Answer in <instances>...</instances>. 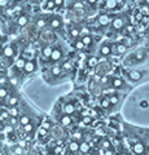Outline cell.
<instances>
[{
  "label": "cell",
  "instance_id": "1",
  "mask_svg": "<svg viewBox=\"0 0 149 155\" xmlns=\"http://www.w3.org/2000/svg\"><path fill=\"white\" fill-rule=\"evenodd\" d=\"M132 151L135 155H143L144 153H145V146H144L143 142H135L132 145Z\"/></svg>",
  "mask_w": 149,
  "mask_h": 155
},
{
  "label": "cell",
  "instance_id": "2",
  "mask_svg": "<svg viewBox=\"0 0 149 155\" xmlns=\"http://www.w3.org/2000/svg\"><path fill=\"white\" fill-rule=\"evenodd\" d=\"M128 76V79L131 80V81H139L143 78V72L141 71H137V70H131L127 74Z\"/></svg>",
  "mask_w": 149,
  "mask_h": 155
},
{
  "label": "cell",
  "instance_id": "3",
  "mask_svg": "<svg viewBox=\"0 0 149 155\" xmlns=\"http://www.w3.org/2000/svg\"><path fill=\"white\" fill-rule=\"evenodd\" d=\"M112 27L114 28V30H122V28L124 27V21H123V18H121V17L114 18L113 21H112Z\"/></svg>",
  "mask_w": 149,
  "mask_h": 155
},
{
  "label": "cell",
  "instance_id": "4",
  "mask_svg": "<svg viewBox=\"0 0 149 155\" xmlns=\"http://www.w3.org/2000/svg\"><path fill=\"white\" fill-rule=\"evenodd\" d=\"M61 58H62V51H61V48L56 47L55 49H53V53H52V56H51V61H52V62H57V61H60Z\"/></svg>",
  "mask_w": 149,
  "mask_h": 155
},
{
  "label": "cell",
  "instance_id": "5",
  "mask_svg": "<svg viewBox=\"0 0 149 155\" xmlns=\"http://www.w3.org/2000/svg\"><path fill=\"white\" fill-rule=\"evenodd\" d=\"M40 36H42V40H43V41H46L47 44H49V41H52V40H53V39H55L53 34H52L49 30L43 31V32L40 34Z\"/></svg>",
  "mask_w": 149,
  "mask_h": 155
},
{
  "label": "cell",
  "instance_id": "6",
  "mask_svg": "<svg viewBox=\"0 0 149 155\" xmlns=\"http://www.w3.org/2000/svg\"><path fill=\"white\" fill-rule=\"evenodd\" d=\"M36 70V64L34 61H27L26 65H25V69H23V71L26 72V74H31V72H34Z\"/></svg>",
  "mask_w": 149,
  "mask_h": 155
},
{
  "label": "cell",
  "instance_id": "7",
  "mask_svg": "<svg viewBox=\"0 0 149 155\" xmlns=\"http://www.w3.org/2000/svg\"><path fill=\"white\" fill-rule=\"evenodd\" d=\"M79 151L83 154V155L91 153V145L87 141H82L80 142V146H79Z\"/></svg>",
  "mask_w": 149,
  "mask_h": 155
},
{
  "label": "cell",
  "instance_id": "8",
  "mask_svg": "<svg viewBox=\"0 0 149 155\" xmlns=\"http://www.w3.org/2000/svg\"><path fill=\"white\" fill-rule=\"evenodd\" d=\"M53 49H55V48L52 47L51 44H47L44 48H43V51H42L43 57H46V58H51L52 53H53Z\"/></svg>",
  "mask_w": 149,
  "mask_h": 155
},
{
  "label": "cell",
  "instance_id": "9",
  "mask_svg": "<svg viewBox=\"0 0 149 155\" xmlns=\"http://www.w3.org/2000/svg\"><path fill=\"white\" fill-rule=\"evenodd\" d=\"M16 23L20 27H25L27 23H29V18L27 16H25V14H21V16H18L17 19H16Z\"/></svg>",
  "mask_w": 149,
  "mask_h": 155
},
{
  "label": "cell",
  "instance_id": "10",
  "mask_svg": "<svg viewBox=\"0 0 149 155\" xmlns=\"http://www.w3.org/2000/svg\"><path fill=\"white\" fill-rule=\"evenodd\" d=\"M99 53H100L101 56H109L110 53H112V45H109V44H103L101 47H100Z\"/></svg>",
  "mask_w": 149,
  "mask_h": 155
},
{
  "label": "cell",
  "instance_id": "11",
  "mask_svg": "<svg viewBox=\"0 0 149 155\" xmlns=\"http://www.w3.org/2000/svg\"><path fill=\"white\" fill-rule=\"evenodd\" d=\"M59 122L62 124V125H65V127H68V125H70L71 124V116L70 115H66V114H64V115H61L60 118H59Z\"/></svg>",
  "mask_w": 149,
  "mask_h": 155
},
{
  "label": "cell",
  "instance_id": "12",
  "mask_svg": "<svg viewBox=\"0 0 149 155\" xmlns=\"http://www.w3.org/2000/svg\"><path fill=\"white\" fill-rule=\"evenodd\" d=\"M26 60L23 57H18L17 60H16V62H14V67L16 69H18V70H23L25 69V65H26Z\"/></svg>",
  "mask_w": 149,
  "mask_h": 155
},
{
  "label": "cell",
  "instance_id": "13",
  "mask_svg": "<svg viewBox=\"0 0 149 155\" xmlns=\"http://www.w3.org/2000/svg\"><path fill=\"white\" fill-rule=\"evenodd\" d=\"M75 105L74 104H66L65 106H64V113L66 114V115H73L74 113H75Z\"/></svg>",
  "mask_w": 149,
  "mask_h": 155
},
{
  "label": "cell",
  "instance_id": "14",
  "mask_svg": "<svg viewBox=\"0 0 149 155\" xmlns=\"http://www.w3.org/2000/svg\"><path fill=\"white\" fill-rule=\"evenodd\" d=\"M3 54H4V57H7V58L13 57L14 56L13 47L12 45H5V47H4V49H3Z\"/></svg>",
  "mask_w": 149,
  "mask_h": 155
},
{
  "label": "cell",
  "instance_id": "15",
  "mask_svg": "<svg viewBox=\"0 0 149 155\" xmlns=\"http://www.w3.org/2000/svg\"><path fill=\"white\" fill-rule=\"evenodd\" d=\"M79 146H80V143H79L78 141H75V140H73V141L69 142L68 149L70 150L71 153H78V151H79Z\"/></svg>",
  "mask_w": 149,
  "mask_h": 155
},
{
  "label": "cell",
  "instance_id": "16",
  "mask_svg": "<svg viewBox=\"0 0 149 155\" xmlns=\"http://www.w3.org/2000/svg\"><path fill=\"white\" fill-rule=\"evenodd\" d=\"M61 26V18L60 17H52L49 21V27L51 28H59Z\"/></svg>",
  "mask_w": 149,
  "mask_h": 155
},
{
  "label": "cell",
  "instance_id": "17",
  "mask_svg": "<svg viewBox=\"0 0 149 155\" xmlns=\"http://www.w3.org/2000/svg\"><path fill=\"white\" fill-rule=\"evenodd\" d=\"M112 85H113V88H115V89H121L123 87V80L119 79V78H113Z\"/></svg>",
  "mask_w": 149,
  "mask_h": 155
},
{
  "label": "cell",
  "instance_id": "18",
  "mask_svg": "<svg viewBox=\"0 0 149 155\" xmlns=\"http://www.w3.org/2000/svg\"><path fill=\"white\" fill-rule=\"evenodd\" d=\"M99 65V58L95 57V56H91L88 60H87V66L88 67H96Z\"/></svg>",
  "mask_w": 149,
  "mask_h": 155
},
{
  "label": "cell",
  "instance_id": "19",
  "mask_svg": "<svg viewBox=\"0 0 149 155\" xmlns=\"http://www.w3.org/2000/svg\"><path fill=\"white\" fill-rule=\"evenodd\" d=\"M62 66L60 65H55V66H52V69H51V74L53 75V76H60V74L62 72Z\"/></svg>",
  "mask_w": 149,
  "mask_h": 155
},
{
  "label": "cell",
  "instance_id": "20",
  "mask_svg": "<svg viewBox=\"0 0 149 155\" xmlns=\"http://www.w3.org/2000/svg\"><path fill=\"white\" fill-rule=\"evenodd\" d=\"M109 22H110V18H109L108 14H101V16L99 17V23L101 26H107Z\"/></svg>",
  "mask_w": 149,
  "mask_h": 155
},
{
  "label": "cell",
  "instance_id": "21",
  "mask_svg": "<svg viewBox=\"0 0 149 155\" xmlns=\"http://www.w3.org/2000/svg\"><path fill=\"white\" fill-rule=\"evenodd\" d=\"M18 122H20V124L22 125V127H25V125L31 123V118H30V116H27V115H22Z\"/></svg>",
  "mask_w": 149,
  "mask_h": 155
},
{
  "label": "cell",
  "instance_id": "22",
  "mask_svg": "<svg viewBox=\"0 0 149 155\" xmlns=\"http://www.w3.org/2000/svg\"><path fill=\"white\" fill-rule=\"evenodd\" d=\"M44 8L48 9V11H52V9H55V8H56V4H55L53 0H47Z\"/></svg>",
  "mask_w": 149,
  "mask_h": 155
},
{
  "label": "cell",
  "instance_id": "23",
  "mask_svg": "<svg viewBox=\"0 0 149 155\" xmlns=\"http://www.w3.org/2000/svg\"><path fill=\"white\" fill-rule=\"evenodd\" d=\"M61 66H62V69H64L65 71H71L73 70V64H71L70 61H65Z\"/></svg>",
  "mask_w": 149,
  "mask_h": 155
},
{
  "label": "cell",
  "instance_id": "24",
  "mask_svg": "<svg viewBox=\"0 0 149 155\" xmlns=\"http://www.w3.org/2000/svg\"><path fill=\"white\" fill-rule=\"evenodd\" d=\"M47 134H48V129L46 127H39L38 128V136H39V137H46Z\"/></svg>",
  "mask_w": 149,
  "mask_h": 155
},
{
  "label": "cell",
  "instance_id": "25",
  "mask_svg": "<svg viewBox=\"0 0 149 155\" xmlns=\"http://www.w3.org/2000/svg\"><path fill=\"white\" fill-rule=\"evenodd\" d=\"M82 41H83V44L87 47V45H91L92 44V38H91L90 35H84L83 38H82Z\"/></svg>",
  "mask_w": 149,
  "mask_h": 155
},
{
  "label": "cell",
  "instance_id": "26",
  "mask_svg": "<svg viewBox=\"0 0 149 155\" xmlns=\"http://www.w3.org/2000/svg\"><path fill=\"white\" fill-rule=\"evenodd\" d=\"M105 5H107V8H109V9H114L117 7V0H107Z\"/></svg>",
  "mask_w": 149,
  "mask_h": 155
},
{
  "label": "cell",
  "instance_id": "27",
  "mask_svg": "<svg viewBox=\"0 0 149 155\" xmlns=\"http://www.w3.org/2000/svg\"><path fill=\"white\" fill-rule=\"evenodd\" d=\"M100 105H101V107H103V109H109L112 104H110L109 98H103V100H101V102H100Z\"/></svg>",
  "mask_w": 149,
  "mask_h": 155
},
{
  "label": "cell",
  "instance_id": "28",
  "mask_svg": "<svg viewBox=\"0 0 149 155\" xmlns=\"http://www.w3.org/2000/svg\"><path fill=\"white\" fill-rule=\"evenodd\" d=\"M47 26V21L44 18H39L36 21V27H39V28H43V27H46Z\"/></svg>",
  "mask_w": 149,
  "mask_h": 155
},
{
  "label": "cell",
  "instance_id": "29",
  "mask_svg": "<svg viewBox=\"0 0 149 155\" xmlns=\"http://www.w3.org/2000/svg\"><path fill=\"white\" fill-rule=\"evenodd\" d=\"M8 97V89L5 87H0V98H5Z\"/></svg>",
  "mask_w": 149,
  "mask_h": 155
},
{
  "label": "cell",
  "instance_id": "30",
  "mask_svg": "<svg viewBox=\"0 0 149 155\" xmlns=\"http://www.w3.org/2000/svg\"><path fill=\"white\" fill-rule=\"evenodd\" d=\"M8 113H9V115L11 116H13V118H16V116L18 115V109L17 107H11V109H8Z\"/></svg>",
  "mask_w": 149,
  "mask_h": 155
},
{
  "label": "cell",
  "instance_id": "31",
  "mask_svg": "<svg viewBox=\"0 0 149 155\" xmlns=\"http://www.w3.org/2000/svg\"><path fill=\"white\" fill-rule=\"evenodd\" d=\"M101 149L104 150H109V149H112V143H110L108 140H104V141L101 142Z\"/></svg>",
  "mask_w": 149,
  "mask_h": 155
},
{
  "label": "cell",
  "instance_id": "32",
  "mask_svg": "<svg viewBox=\"0 0 149 155\" xmlns=\"http://www.w3.org/2000/svg\"><path fill=\"white\" fill-rule=\"evenodd\" d=\"M79 34H80V31L78 30V28H71V30L69 31V35H70L71 38H76V36H79Z\"/></svg>",
  "mask_w": 149,
  "mask_h": 155
},
{
  "label": "cell",
  "instance_id": "33",
  "mask_svg": "<svg viewBox=\"0 0 149 155\" xmlns=\"http://www.w3.org/2000/svg\"><path fill=\"white\" fill-rule=\"evenodd\" d=\"M32 129H34V124H32V123H30V124H27V125L23 127V130H25L26 133H31Z\"/></svg>",
  "mask_w": 149,
  "mask_h": 155
},
{
  "label": "cell",
  "instance_id": "34",
  "mask_svg": "<svg viewBox=\"0 0 149 155\" xmlns=\"http://www.w3.org/2000/svg\"><path fill=\"white\" fill-rule=\"evenodd\" d=\"M126 49H127V47L124 45V44L117 45V52H118V53H124V52H126Z\"/></svg>",
  "mask_w": 149,
  "mask_h": 155
},
{
  "label": "cell",
  "instance_id": "35",
  "mask_svg": "<svg viewBox=\"0 0 149 155\" xmlns=\"http://www.w3.org/2000/svg\"><path fill=\"white\" fill-rule=\"evenodd\" d=\"M109 98V101H110V104L112 105H117L118 104V97L117 96H110V97H108Z\"/></svg>",
  "mask_w": 149,
  "mask_h": 155
},
{
  "label": "cell",
  "instance_id": "36",
  "mask_svg": "<svg viewBox=\"0 0 149 155\" xmlns=\"http://www.w3.org/2000/svg\"><path fill=\"white\" fill-rule=\"evenodd\" d=\"M74 47L76 48V49H83V48H84L86 45L83 44V41H82V40H78V41H75V44H74Z\"/></svg>",
  "mask_w": 149,
  "mask_h": 155
},
{
  "label": "cell",
  "instance_id": "37",
  "mask_svg": "<svg viewBox=\"0 0 149 155\" xmlns=\"http://www.w3.org/2000/svg\"><path fill=\"white\" fill-rule=\"evenodd\" d=\"M73 8H75L76 11H80V9L83 8V4L80 2H75V3H73Z\"/></svg>",
  "mask_w": 149,
  "mask_h": 155
},
{
  "label": "cell",
  "instance_id": "38",
  "mask_svg": "<svg viewBox=\"0 0 149 155\" xmlns=\"http://www.w3.org/2000/svg\"><path fill=\"white\" fill-rule=\"evenodd\" d=\"M17 102H18V98H17V97H11V98H9V105H11L12 107H13V106L16 105Z\"/></svg>",
  "mask_w": 149,
  "mask_h": 155
},
{
  "label": "cell",
  "instance_id": "39",
  "mask_svg": "<svg viewBox=\"0 0 149 155\" xmlns=\"http://www.w3.org/2000/svg\"><path fill=\"white\" fill-rule=\"evenodd\" d=\"M136 60H143V58H144V56H145V54H144V52L143 51H139V52H136Z\"/></svg>",
  "mask_w": 149,
  "mask_h": 155
},
{
  "label": "cell",
  "instance_id": "40",
  "mask_svg": "<svg viewBox=\"0 0 149 155\" xmlns=\"http://www.w3.org/2000/svg\"><path fill=\"white\" fill-rule=\"evenodd\" d=\"M139 105H140V107H141V109H147V107H148V106H149V104H148V101H145V100H144V101H141V102H140V104H139Z\"/></svg>",
  "mask_w": 149,
  "mask_h": 155
},
{
  "label": "cell",
  "instance_id": "41",
  "mask_svg": "<svg viewBox=\"0 0 149 155\" xmlns=\"http://www.w3.org/2000/svg\"><path fill=\"white\" fill-rule=\"evenodd\" d=\"M55 4H56V7H62L64 5V0H53Z\"/></svg>",
  "mask_w": 149,
  "mask_h": 155
},
{
  "label": "cell",
  "instance_id": "42",
  "mask_svg": "<svg viewBox=\"0 0 149 155\" xmlns=\"http://www.w3.org/2000/svg\"><path fill=\"white\" fill-rule=\"evenodd\" d=\"M9 0H0V7H7Z\"/></svg>",
  "mask_w": 149,
  "mask_h": 155
},
{
  "label": "cell",
  "instance_id": "43",
  "mask_svg": "<svg viewBox=\"0 0 149 155\" xmlns=\"http://www.w3.org/2000/svg\"><path fill=\"white\" fill-rule=\"evenodd\" d=\"M83 122H84L86 124H88V123H91V122H92V119H91L90 116H86V118L83 119Z\"/></svg>",
  "mask_w": 149,
  "mask_h": 155
},
{
  "label": "cell",
  "instance_id": "44",
  "mask_svg": "<svg viewBox=\"0 0 149 155\" xmlns=\"http://www.w3.org/2000/svg\"><path fill=\"white\" fill-rule=\"evenodd\" d=\"M104 155H113L112 149H109V150H104Z\"/></svg>",
  "mask_w": 149,
  "mask_h": 155
},
{
  "label": "cell",
  "instance_id": "45",
  "mask_svg": "<svg viewBox=\"0 0 149 155\" xmlns=\"http://www.w3.org/2000/svg\"><path fill=\"white\" fill-rule=\"evenodd\" d=\"M108 80H109V76H104L103 79H101V83L105 84V83H108Z\"/></svg>",
  "mask_w": 149,
  "mask_h": 155
},
{
  "label": "cell",
  "instance_id": "46",
  "mask_svg": "<svg viewBox=\"0 0 149 155\" xmlns=\"http://www.w3.org/2000/svg\"><path fill=\"white\" fill-rule=\"evenodd\" d=\"M9 123H11V124H16V118L11 116V118H9Z\"/></svg>",
  "mask_w": 149,
  "mask_h": 155
},
{
  "label": "cell",
  "instance_id": "47",
  "mask_svg": "<svg viewBox=\"0 0 149 155\" xmlns=\"http://www.w3.org/2000/svg\"><path fill=\"white\" fill-rule=\"evenodd\" d=\"M87 2H88L90 4H92V5H93V4L97 3V0H87Z\"/></svg>",
  "mask_w": 149,
  "mask_h": 155
},
{
  "label": "cell",
  "instance_id": "48",
  "mask_svg": "<svg viewBox=\"0 0 149 155\" xmlns=\"http://www.w3.org/2000/svg\"><path fill=\"white\" fill-rule=\"evenodd\" d=\"M132 30H134V27H132V26H127V31H128V32H131Z\"/></svg>",
  "mask_w": 149,
  "mask_h": 155
},
{
  "label": "cell",
  "instance_id": "49",
  "mask_svg": "<svg viewBox=\"0 0 149 155\" xmlns=\"http://www.w3.org/2000/svg\"><path fill=\"white\" fill-rule=\"evenodd\" d=\"M143 12H145V13H149V9H148L147 7H144V8H143Z\"/></svg>",
  "mask_w": 149,
  "mask_h": 155
},
{
  "label": "cell",
  "instance_id": "50",
  "mask_svg": "<svg viewBox=\"0 0 149 155\" xmlns=\"http://www.w3.org/2000/svg\"><path fill=\"white\" fill-rule=\"evenodd\" d=\"M7 132H9V133L12 132V127H11V125H9V127H7Z\"/></svg>",
  "mask_w": 149,
  "mask_h": 155
},
{
  "label": "cell",
  "instance_id": "51",
  "mask_svg": "<svg viewBox=\"0 0 149 155\" xmlns=\"http://www.w3.org/2000/svg\"><path fill=\"white\" fill-rule=\"evenodd\" d=\"M118 155H130L128 153H126V151H122V153H119Z\"/></svg>",
  "mask_w": 149,
  "mask_h": 155
},
{
  "label": "cell",
  "instance_id": "52",
  "mask_svg": "<svg viewBox=\"0 0 149 155\" xmlns=\"http://www.w3.org/2000/svg\"><path fill=\"white\" fill-rule=\"evenodd\" d=\"M0 47H3V39L0 38Z\"/></svg>",
  "mask_w": 149,
  "mask_h": 155
},
{
  "label": "cell",
  "instance_id": "53",
  "mask_svg": "<svg viewBox=\"0 0 149 155\" xmlns=\"http://www.w3.org/2000/svg\"><path fill=\"white\" fill-rule=\"evenodd\" d=\"M22 2H27V0H22Z\"/></svg>",
  "mask_w": 149,
  "mask_h": 155
},
{
  "label": "cell",
  "instance_id": "54",
  "mask_svg": "<svg viewBox=\"0 0 149 155\" xmlns=\"http://www.w3.org/2000/svg\"><path fill=\"white\" fill-rule=\"evenodd\" d=\"M95 155H97V154H95Z\"/></svg>",
  "mask_w": 149,
  "mask_h": 155
}]
</instances>
